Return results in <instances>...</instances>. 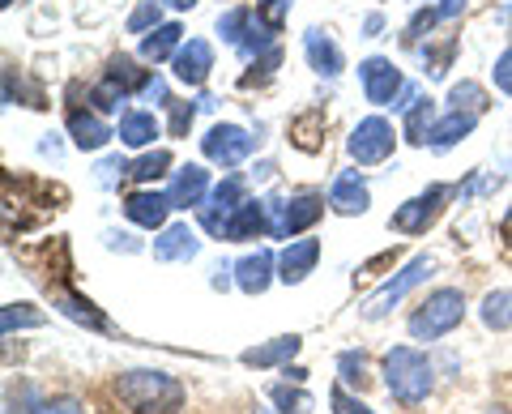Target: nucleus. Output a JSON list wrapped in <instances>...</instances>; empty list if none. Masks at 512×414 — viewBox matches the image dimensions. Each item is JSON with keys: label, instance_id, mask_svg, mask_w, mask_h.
Here are the masks:
<instances>
[{"label": "nucleus", "instance_id": "nucleus-57", "mask_svg": "<svg viewBox=\"0 0 512 414\" xmlns=\"http://www.w3.org/2000/svg\"><path fill=\"white\" fill-rule=\"evenodd\" d=\"M0 5H5V9H9V5H13V0H0Z\"/></svg>", "mask_w": 512, "mask_h": 414}, {"label": "nucleus", "instance_id": "nucleus-22", "mask_svg": "<svg viewBox=\"0 0 512 414\" xmlns=\"http://www.w3.org/2000/svg\"><path fill=\"white\" fill-rule=\"evenodd\" d=\"M474 124H478V116H474V111H448V116H440V120H436V129H431L427 146L436 150V154L453 150L457 141H466V137L474 133Z\"/></svg>", "mask_w": 512, "mask_h": 414}, {"label": "nucleus", "instance_id": "nucleus-20", "mask_svg": "<svg viewBox=\"0 0 512 414\" xmlns=\"http://www.w3.org/2000/svg\"><path fill=\"white\" fill-rule=\"evenodd\" d=\"M303 350V338L299 333H286V338H274V342H265V346H252L239 355V363L244 368H256V372H265V368H286L295 355Z\"/></svg>", "mask_w": 512, "mask_h": 414}, {"label": "nucleus", "instance_id": "nucleus-36", "mask_svg": "<svg viewBox=\"0 0 512 414\" xmlns=\"http://www.w3.org/2000/svg\"><path fill=\"white\" fill-rule=\"evenodd\" d=\"M47 321V316L39 308L30 304H5V312H0V329H5V338H13V329H39Z\"/></svg>", "mask_w": 512, "mask_h": 414}, {"label": "nucleus", "instance_id": "nucleus-49", "mask_svg": "<svg viewBox=\"0 0 512 414\" xmlns=\"http://www.w3.org/2000/svg\"><path fill=\"white\" fill-rule=\"evenodd\" d=\"M116 175H128V163H124L120 154H116V158H103V163H99V180H103V184H111Z\"/></svg>", "mask_w": 512, "mask_h": 414}, {"label": "nucleus", "instance_id": "nucleus-31", "mask_svg": "<svg viewBox=\"0 0 512 414\" xmlns=\"http://www.w3.org/2000/svg\"><path fill=\"white\" fill-rule=\"evenodd\" d=\"M252 22H256V9H248V5H235V9H227V13H218V35L227 39L231 47H239V43L248 39Z\"/></svg>", "mask_w": 512, "mask_h": 414}, {"label": "nucleus", "instance_id": "nucleus-45", "mask_svg": "<svg viewBox=\"0 0 512 414\" xmlns=\"http://www.w3.org/2000/svg\"><path fill=\"white\" fill-rule=\"evenodd\" d=\"M491 82H495V90H504V94H512V47H504V52H500V56H495Z\"/></svg>", "mask_w": 512, "mask_h": 414}, {"label": "nucleus", "instance_id": "nucleus-24", "mask_svg": "<svg viewBox=\"0 0 512 414\" xmlns=\"http://www.w3.org/2000/svg\"><path fill=\"white\" fill-rule=\"evenodd\" d=\"M406 124H402V137L410 141V146H427V137H431V129H436V120H440V111H436V99H414L406 111Z\"/></svg>", "mask_w": 512, "mask_h": 414}, {"label": "nucleus", "instance_id": "nucleus-8", "mask_svg": "<svg viewBox=\"0 0 512 414\" xmlns=\"http://www.w3.org/2000/svg\"><path fill=\"white\" fill-rule=\"evenodd\" d=\"M359 86H363V99H367V103L393 107V103H397V94L406 90V77H402V69H397L393 60L367 56L363 65H359Z\"/></svg>", "mask_w": 512, "mask_h": 414}, {"label": "nucleus", "instance_id": "nucleus-28", "mask_svg": "<svg viewBox=\"0 0 512 414\" xmlns=\"http://www.w3.org/2000/svg\"><path fill=\"white\" fill-rule=\"evenodd\" d=\"M5 414H47V402H43V393L30 385V380H9Z\"/></svg>", "mask_w": 512, "mask_h": 414}, {"label": "nucleus", "instance_id": "nucleus-39", "mask_svg": "<svg viewBox=\"0 0 512 414\" xmlns=\"http://www.w3.org/2000/svg\"><path fill=\"white\" fill-rule=\"evenodd\" d=\"M154 26H163V0H141L128 18V35H150Z\"/></svg>", "mask_w": 512, "mask_h": 414}, {"label": "nucleus", "instance_id": "nucleus-12", "mask_svg": "<svg viewBox=\"0 0 512 414\" xmlns=\"http://www.w3.org/2000/svg\"><path fill=\"white\" fill-rule=\"evenodd\" d=\"M367 205H372V188H367V175L363 171L333 175V184H329V210L333 214L355 218V214H367Z\"/></svg>", "mask_w": 512, "mask_h": 414}, {"label": "nucleus", "instance_id": "nucleus-50", "mask_svg": "<svg viewBox=\"0 0 512 414\" xmlns=\"http://www.w3.org/2000/svg\"><path fill=\"white\" fill-rule=\"evenodd\" d=\"M436 9H440L444 22H453V18H461V13H466V0H440Z\"/></svg>", "mask_w": 512, "mask_h": 414}, {"label": "nucleus", "instance_id": "nucleus-37", "mask_svg": "<svg viewBox=\"0 0 512 414\" xmlns=\"http://www.w3.org/2000/svg\"><path fill=\"white\" fill-rule=\"evenodd\" d=\"M244 201H248L244 175H227V180L214 184V193H210V205H222V210H235V205H244Z\"/></svg>", "mask_w": 512, "mask_h": 414}, {"label": "nucleus", "instance_id": "nucleus-13", "mask_svg": "<svg viewBox=\"0 0 512 414\" xmlns=\"http://www.w3.org/2000/svg\"><path fill=\"white\" fill-rule=\"evenodd\" d=\"M274 278H278V257L269 248H256L235 261V286L244 295H265L274 286Z\"/></svg>", "mask_w": 512, "mask_h": 414}, {"label": "nucleus", "instance_id": "nucleus-3", "mask_svg": "<svg viewBox=\"0 0 512 414\" xmlns=\"http://www.w3.org/2000/svg\"><path fill=\"white\" fill-rule=\"evenodd\" d=\"M461 321H466V295L457 286H436L427 299H419V308L410 312V333L419 342H440L448 338Z\"/></svg>", "mask_w": 512, "mask_h": 414}, {"label": "nucleus", "instance_id": "nucleus-40", "mask_svg": "<svg viewBox=\"0 0 512 414\" xmlns=\"http://www.w3.org/2000/svg\"><path fill=\"white\" fill-rule=\"evenodd\" d=\"M440 22H444V18H440V9H436V5H431V9H419V13H414V18L406 22V35H402V39H406V47H419V43H423V39H427Z\"/></svg>", "mask_w": 512, "mask_h": 414}, {"label": "nucleus", "instance_id": "nucleus-44", "mask_svg": "<svg viewBox=\"0 0 512 414\" xmlns=\"http://www.w3.org/2000/svg\"><path fill=\"white\" fill-rule=\"evenodd\" d=\"M329 406H333V414H376L372 406H363L355 393H350L346 385H333V393H329Z\"/></svg>", "mask_w": 512, "mask_h": 414}, {"label": "nucleus", "instance_id": "nucleus-33", "mask_svg": "<svg viewBox=\"0 0 512 414\" xmlns=\"http://www.w3.org/2000/svg\"><path fill=\"white\" fill-rule=\"evenodd\" d=\"M167 167H171V154H167V150L141 154L137 163H128V180H137V184H150V188H154V180H163Z\"/></svg>", "mask_w": 512, "mask_h": 414}, {"label": "nucleus", "instance_id": "nucleus-17", "mask_svg": "<svg viewBox=\"0 0 512 414\" xmlns=\"http://www.w3.org/2000/svg\"><path fill=\"white\" fill-rule=\"evenodd\" d=\"M261 235H269V201L248 197L244 205H235L231 210L227 240L231 244H248V240H261Z\"/></svg>", "mask_w": 512, "mask_h": 414}, {"label": "nucleus", "instance_id": "nucleus-51", "mask_svg": "<svg viewBox=\"0 0 512 414\" xmlns=\"http://www.w3.org/2000/svg\"><path fill=\"white\" fill-rule=\"evenodd\" d=\"M380 30H384V18H380V13H367V18H363V35H367V39H376Z\"/></svg>", "mask_w": 512, "mask_h": 414}, {"label": "nucleus", "instance_id": "nucleus-43", "mask_svg": "<svg viewBox=\"0 0 512 414\" xmlns=\"http://www.w3.org/2000/svg\"><path fill=\"white\" fill-rule=\"evenodd\" d=\"M256 13H261V22L274 30V35H282L286 13H291V0H256Z\"/></svg>", "mask_w": 512, "mask_h": 414}, {"label": "nucleus", "instance_id": "nucleus-38", "mask_svg": "<svg viewBox=\"0 0 512 414\" xmlns=\"http://www.w3.org/2000/svg\"><path fill=\"white\" fill-rule=\"evenodd\" d=\"M278 65H282V47H269L265 56H256V60H252V69H256V73H244V77H239V86H244V90L265 86L269 77L278 73Z\"/></svg>", "mask_w": 512, "mask_h": 414}, {"label": "nucleus", "instance_id": "nucleus-11", "mask_svg": "<svg viewBox=\"0 0 512 414\" xmlns=\"http://www.w3.org/2000/svg\"><path fill=\"white\" fill-rule=\"evenodd\" d=\"M210 69H214V47L205 39H188L180 52L171 56V77L180 86H188V90H197V86L210 82Z\"/></svg>", "mask_w": 512, "mask_h": 414}, {"label": "nucleus", "instance_id": "nucleus-2", "mask_svg": "<svg viewBox=\"0 0 512 414\" xmlns=\"http://www.w3.org/2000/svg\"><path fill=\"white\" fill-rule=\"evenodd\" d=\"M384 389L397 406L419 410L431 389H436V363H431L419 346H393L384 355Z\"/></svg>", "mask_w": 512, "mask_h": 414}, {"label": "nucleus", "instance_id": "nucleus-25", "mask_svg": "<svg viewBox=\"0 0 512 414\" xmlns=\"http://www.w3.org/2000/svg\"><path fill=\"white\" fill-rule=\"evenodd\" d=\"M325 129H329L325 107H308V111H299V116L291 120V141H295L299 150L316 154V150H320V137H325Z\"/></svg>", "mask_w": 512, "mask_h": 414}, {"label": "nucleus", "instance_id": "nucleus-55", "mask_svg": "<svg viewBox=\"0 0 512 414\" xmlns=\"http://www.w3.org/2000/svg\"><path fill=\"white\" fill-rule=\"evenodd\" d=\"M163 5H171V9H180V13H188V9H197V0H163Z\"/></svg>", "mask_w": 512, "mask_h": 414}, {"label": "nucleus", "instance_id": "nucleus-46", "mask_svg": "<svg viewBox=\"0 0 512 414\" xmlns=\"http://www.w3.org/2000/svg\"><path fill=\"white\" fill-rule=\"evenodd\" d=\"M103 244H107V252H124V257H133V252L146 248L141 240H133L128 231H103Z\"/></svg>", "mask_w": 512, "mask_h": 414}, {"label": "nucleus", "instance_id": "nucleus-54", "mask_svg": "<svg viewBox=\"0 0 512 414\" xmlns=\"http://www.w3.org/2000/svg\"><path fill=\"white\" fill-rule=\"evenodd\" d=\"M282 376H286V380H299V385H303V380H308V368H291V363H286Z\"/></svg>", "mask_w": 512, "mask_h": 414}, {"label": "nucleus", "instance_id": "nucleus-56", "mask_svg": "<svg viewBox=\"0 0 512 414\" xmlns=\"http://www.w3.org/2000/svg\"><path fill=\"white\" fill-rule=\"evenodd\" d=\"M274 171H278V167H274V163H261V167H256V171H252V175H256V180H269V175H274Z\"/></svg>", "mask_w": 512, "mask_h": 414}, {"label": "nucleus", "instance_id": "nucleus-23", "mask_svg": "<svg viewBox=\"0 0 512 414\" xmlns=\"http://www.w3.org/2000/svg\"><path fill=\"white\" fill-rule=\"evenodd\" d=\"M116 137H120V146H128V150H146V146H154V137H158V116L154 111H124Z\"/></svg>", "mask_w": 512, "mask_h": 414}, {"label": "nucleus", "instance_id": "nucleus-53", "mask_svg": "<svg viewBox=\"0 0 512 414\" xmlns=\"http://www.w3.org/2000/svg\"><path fill=\"white\" fill-rule=\"evenodd\" d=\"M500 240L512 244V205H508V214H504V222H500Z\"/></svg>", "mask_w": 512, "mask_h": 414}, {"label": "nucleus", "instance_id": "nucleus-18", "mask_svg": "<svg viewBox=\"0 0 512 414\" xmlns=\"http://www.w3.org/2000/svg\"><path fill=\"white\" fill-rule=\"evenodd\" d=\"M303 56H308L312 73H320V77H338L346 69V56H342L338 39H333L329 30H320V26H312L308 35H303Z\"/></svg>", "mask_w": 512, "mask_h": 414}, {"label": "nucleus", "instance_id": "nucleus-42", "mask_svg": "<svg viewBox=\"0 0 512 414\" xmlns=\"http://www.w3.org/2000/svg\"><path fill=\"white\" fill-rule=\"evenodd\" d=\"M197 107L201 103H188V99H171V116H167V133L171 137H188V129H192V120H197Z\"/></svg>", "mask_w": 512, "mask_h": 414}, {"label": "nucleus", "instance_id": "nucleus-58", "mask_svg": "<svg viewBox=\"0 0 512 414\" xmlns=\"http://www.w3.org/2000/svg\"><path fill=\"white\" fill-rule=\"evenodd\" d=\"M256 414H269V410H256Z\"/></svg>", "mask_w": 512, "mask_h": 414}, {"label": "nucleus", "instance_id": "nucleus-35", "mask_svg": "<svg viewBox=\"0 0 512 414\" xmlns=\"http://www.w3.org/2000/svg\"><path fill=\"white\" fill-rule=\"evenodd\" d=\"M453 56H457V39L448 35L440 43H427L423 47V73L427 77H444L448 69H453Z\"/></svg>", "mask_w": 512, "mask_h": 414}, {"label": "nucleus", "instance_id": "nucleus-5", "mask_svg": "<svg viewBox=\"0 0 512 414\" xmlns=\"http://www.w3.org/2000/svg\"><path fill=\"white\" fill-rule=\"evenodd\" d=\"M453 197H457V188L431 184V188H423L419 197H410V201L397 205L393 218H389V227H393L397 235H427V231L440 222V214L448 210V201H453Z\"/></svg>", "mask_w": 512, "mask_h": 414}, {"label": "nucleus", "instance_id": "nucleus-4", "mask_svg": "<svg viewBox=\"0 0 512 414\" xmlns=\"http://www.w3.org/2000/svg\"><path fill=\"white\" fill-rule=\"evenodd\" d=\"M269 201V235L274 240H295L312 231L325 218V197L320 193H291V197H265Z\"/></svg>", "mask_w": 512, "mask_h": 414}, {"label": "nucleus", "instance_id": "nucleus-14", "mask_svg": "<svg viewBox=\"0 0 512 414\" xmlns=\"http://www.w3.org/2000/svg\"><path fill=\"white\" fill-rule=\"evenodd\" d=\"M171 205L175 210H201L205 201H210V171H205L201 163H188V167H180L175 171V180H171Z\"/></svg>", "mask_w": 512, "mask_h": 414}, {"label": "nucleus", "instance_id": "nucleus-10", "mask_svg": "<svg viewBox=\"0 0 512 414\" xmlns=\"http://www.w3.org/2000/svg\"><path fill=\"white\" fill-rule=\"evenodd\" d=\"M171 210H175L171 193H158V188H150V184L124 197V214H128V222H133V227H141V231H163Z\"/></svg>", "mask_w": 512, "mask_h": 414}, {"label": "nucleus", "instance_id": "nucleus-15", "mask_svg": "<svg viewBox=\"0 0 512 414\" xmlns=\"http://www.w3.org/2000/svg\"><path fill=\"white\" fill-rule=\"evenodd\" d=\"M197 252H201V240L188 222H167V227L154 235V261H163V265L192 261Z\"/></svg>", "mask_w": 512, "mask_h": 414}, {"label": "nucleus", "instance_id": "nucleus-34", "mask_svg": "<svg viewBox=\"0 0 512 414\" xmlns=\"http://www.w3.org/2000/svg\"><path fill=\"white\" fill-rule=\"evenodd\" d=\"M107 77H111L116 86H124L128 94H141V90H146V82H150V73H146V69H137V65H133V56H116V60H111V65H107Z\"/></svg>", "mask_w": 512, "mask_h": 414}, {"label": "nucleus", "instance_id": "nucleus-6", "mask_svg": "<svg viewBox=\"0 0 512 414\" xmlns=\"http://www.w3.org/2000/svg\"><path fill=\"white\" fill-rule=\"evenodd\" d=\"M393 150H397V133L384 116H363L346 137V154H350V163H359V167L389 163Z\"/></svg>", "mask_w": 512, "mask_h": 414}, {"label": "nucleus", "instance_id": "nucleus-1", "mask_svg": "<svg viewBox=\"0 0 512 414\" xmlns=\"http://www.w3.org/2000/svg\"><path fill=\"white\" fill-rule=\"evenodd\" d=\"M111 393L133 414H180L188 397L180 380L163 368H128L111 380Z\"/></svg>", "mask_w": 512, "mask_h": 414}, {"label": "nucleus", "instance_id": "nucleus-21", "mask_svg": "<svg viewBox=\"0 0 512 414\" xmlns=\"http://www.w3.org/2000/svg\"><path fill=\"white\" fill-rule=\"evenodd\" d=\"M180 47H184V26L163 22V26H154L150 35H141V60H146V65H163Z\"/></svg>", "mask_w": 512, "mask_h": 414}, {"label": "nucleus", "instance_id": "nucleus-19", "mask_svg": "<svg viewBox=\"0 0 512 414\" xmlns=\"http://www.w3.org/2000/svg\"><path fill=\"white\" fill-rule=\"evenodd\" d=\"M69 137H73L77 150H90V154H94V150H103L116 133H111V124L103 120V111H82V107H73V111H69Z\"/></svg>", "mask_w": 512, "mask_h": 414}, {"label": "nucleus", "instance_id": "nucleus-48", "mask_svg": "<svg viewBox=\"0 0 512 414\" xmlns=\"http://www.w3.org/2000/svg\"><path fill=\"white\" fill-rule=\"evenodd\" d=\"M210 286H214V291H227V286H235V265L231 261H218L210 269Z\"/></svg>", "mask_w": 512, "mask_h": 414}, {"label": "nucleus", "instance_id": "nucleus-27", "mask_svg": "<svg viewBox=\"0 0 512 414\" xmlns=\"http://www.w3.org/2000/svg\"><path fill=\"white\" fill-rule=\"evenodd\" d=\"M265 397L274 402V410L278 414H312V393L299 385V380H282V385H269L265 389Z\"/></svg>", "mask_w": 512, "mask_h": 414}, {"label": "nucleus", "instance_id": "nucleus-9", "mask_svg": "<svg viewBox=\"0 0 512 414\" xmlns=\"http://www.w3.org/2000/svg\"><path fill=\"white\" fill-rule=\"evenodd\" d=\"M252 150H256V137L248 129H239V124H214V129L201 137V154L218 167H239Z\"/></svg>", "mask_w": 512, "mask_h": 414}, {"label": "nucleus", "instance_id": "nucleus-30", "mask_svg": "<svg viewBox=\"0 0 512 414\" xmlns=\"http://www.w3.org/2000/svg\"><path fill=\"white\" fill-rule=\"evenodd\" d=\"M478 321H483L491 333H508L512 329V291H491L478 308Z\"/></svg>", "mask_w": 512, "mask_h": 414}, {"label": "nucleus", "instance_id": "nucleus-26", "mask_svg": "<svg viewBox=\"0 0 512 414\" xmlns=\"http://www.w3.org/2000/svg\"><path fill=\"white\" fill-rule=\"evenodd\" d=\"M52 308H60L69 321L77 325H86V329H107V316L90 304V299L82 295H73V291H52Z\"/></svg>", "mask_w": 512, "mask_h": 414}, {"label": "nucleus", "instance_id": "nucleus-47", "mask_svg": "<svg viewBox=\"0 0 512 414\" xmlns=\"http://www.w3.org/2000/svg\"><path fill=\"white\" fill-rule=\"evenodd\" d=\"M141 99H146V103H154V107H171V90H167V82H163V77H150V82H146V90H141Z\"/></svg>", "mask_w": 512, "mask_h": 414}, {"label": "nucleus", "instance_id": "nucleus-52", "mask_svg": "<svg viewBox=\"0 0 512 414\" xmlns=\"http://www.w3.org/2000/svg\"><path fill=\"white\" fill-rule=\"evenodd\" d=\"M47 414H82V410H77V402H69V397H60V402H47Z\"/></svg>", "mask_w": 512, "mask_h": 414}, {"label": "nucleus", "instance_id": "nucleus-7", "mask_svg": "<svg viewBox=\"0 0 512 414\" xmlns=\"http://www.w3.org/2000/svg\"><path fill=\"white\" fill-rule=\"evenodd\" d=\"M431 269H436V261H431V257H414V261H406V265H402V274L389 278V282H384L380 291L363 304V321H384V316H389L397 304H402V299L414 291V286H423V282L431 278Z\"/></svg>", "mask_w": 512, "mask_h": 414}, {"label": "nucleus", "instance_id": "nucleus-32", "mask_svg": "<svg viewBox=\"0 0 512 414\" xmlns=\"http://www.w3.org/2000/svg\"><path fill=\"white\" fill-rule=\"evenodd\" d=\"M491 107V99H487V90L478 86V82H457L453 90H448V111H474V116H483V111Z\"/></svg>", "mask_w": 512, "mask_h": 414}, {"label": "nucleus", "instance_id": "nucleus-29", "mask_svg": "<svg viewBox=\"0 0 512 414\" xmlns=\"http://www.w3.org/2000/svg\"><path fill=\"white\" fill-rule=\"evenodd\" d=\"M338 385L359 389V393L372 385V363H367L363 350H342L338 355Z\"/></svg>", "mask_w": 512, "mask_h": 414}, {"label": "nucleus", "instance_id": "nucleus-41", "mask_svg": "<svg viewBox=\"0 0 512 414\" xmlns=\"http://www.w3.org/2000/svg\"><path fill=\"white\" fill-rule=\"evenodd\" d=\"M124 99H128V90L111 82L107 73H103V82L90 90V103H94V111H103V116H107V111H120V103H124Z\"/></svg>", "mask_w": 512, "mask_h": 414}, {"label": "nucleus", "instance_id": "nucleus-16", "mask_svg": "<svg viewBox=\"0 0 512 414\" xmlns=\"http://www.w3.org/2000/svg\"><path fill=\"white\" fill-rule=\"evenodd\" d=\"M316 261H320V240H312V235H303V240H291V244L278 252V282L299 286V282L316 269Z\"/></svg>", "mask_w": 512, "mask_h": 414}]
</instances>
